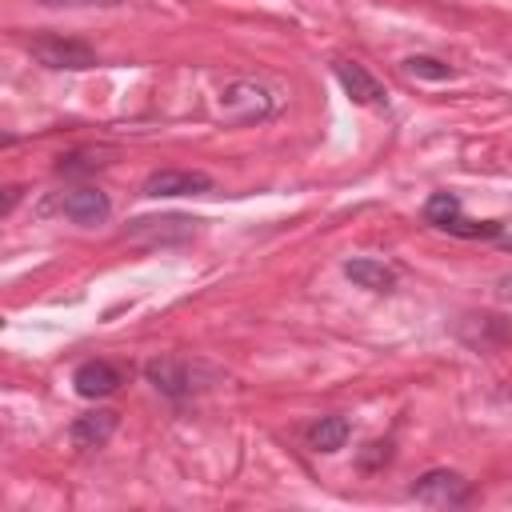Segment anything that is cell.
Wrapping results in <instances>:
<instances>
[{"label":"cell","instance_id":"9a60e30c","mask_svg":"<svg viewBox=\"0 0 512 512\" xmlns=\"http://www.w3.org/2000/svg\"><path fill=\"white\" fill-rule=\"evenodd\" d=\"M388 456H392V444H388V440H372V444L360 452V464H364V468H376V464H388Z\"/></svg>","mask_w":512,"mask_h":512},{"label":"cell","instance_id":"7a4b0ae2","mask_svg":"<svg viewBox=\"0 0 512 512\" xmlns=\"http://www.w3.org/2000/svg\"><path fill=\"white\" fill-rule=\"evenodd\" d=\"M28 56L52 72H84V68H96V52L84 44V40H72V36H36L28 40Z\"/></svg>","mask_w":512,"mask_h":512},{"label":"cell","instance_id":"7c38bea8","mask_svg":"<svg viewBox=\"0 0 512 512\" xmlns=\"http://www.w3.org/2000/svg\"><path fill=\"white\" fill-rule=\"evenodd\" d=\"M348 432H352L348 416H320V420L308 428V448H316V452H336V448H344Z\"/></svg>","mask_w":512,"mask_h":512},{"label":"cell","instance_id":"e0dca14e","mask_svg":"<svg viewBox=\"0 0 512 512\" xmlns=\"http://www.w3.org/2000/svg\"><path fill=\"white\" fill-rule=\"evenodd\" d=\"M96 164H100V160H88V156L76 152V156H64L56 168H60V172H88V168H96Z\"/></svg>","mask_w":512,"mask_h":512},{"label":"cell","instance_id":"ac0fdd59","mask_svg":"<svg viewBox=\"0 0 512 512\" xmlns=\"http://www.w3.org/2000/svg\"><path fill=\"white\" fill-rule=\"evenodd\" d=\"M496 296H500L504 304H512V272H504V276L496 280Z\"/></svg>","mask_w":512,"mask_h":512},{"label":"cell","instance_id":"ffe728a7","mask_svg":"<svg viewBox=\"0 0 512 512\" xmlns=\"http://www.w3.org/2000/svg\"><path fill=\"white\" fill-rule=\"evenodd\" d=\"M496 240H500V248H504V252H512V232H508V236H504V232H500V236H496Z\"/></svg>","mask_w":512,"mask_h":512},{"label":"cell","instance_id":"d6986e66","mask_svg":"<svg viewBox=\"0 0 512 512\" xmlns=\"http://www.w3.org/2000/svg\"><path fill=\"white\" fill-rule=\"evenodd\" d=\"M16 200H20V188H8V192H4V212H12Z\"/></svg>","mask_w":512,"mask_h":512},{"label":"cell","instance_id":"52a82bcc","mask_svg":"<svg viewBox=\"0 0 512 512\" xmlns=\"http://www.w3.org/2000/svg\"><path fill=\"white\" fill-rule=\"evenodd\" d=\"M60 216L80 224V228H92V224H104L112 216V200H108V192L84 184V188H72L60 196Z\"/></svg>","mask_w":512,"mask_h":512},{"label":"cell","instance_id":"3957f363","mask_svg":"<svg viewBox=\"0 0 512 512\" xmlns=\"http://www.w3.org/2000/svg\"><path fill=\"white\" fill-rule=\"evenodd\" d=\"M196 372H200V364H188V360H180V356H152L148 364H144V380L160 392V396H168V400H188L196 388H200V380H196Z\"/></svg>","mask_w":512,"mask_h":512},{"label":"cell","instance_id":"30bf717a","mask_svg":"<svg viewBox=\"0 0 512 512\" xmlns=\"http://www.w3.org/2000/svg\"><path fill=\"white\" fill-rule=\"evenodd\" d=\"M120 384H124V372H120L112 360H84V364L72 372V388H76L84 400L112 396Z\"/></svg>","mask_w":512,"mask_h":512},{"label":"cell","instance_id":"5bb4252c","mask_svg":"<svg viewBox=\"0 0 512 512\" xmlns=\"http://www.w3.org/2000/svg\"><path fill=\"white\" fill-rule=\"evenodd\" d=\"M400 68H404L408 76H416V80H452V76H456L452 64H444V60H436V56H408Z\"/></svg>","mask_w":512,"mask_h":512},{"label":"cell","instance_id":"4fadbf2b","mask_svg":"<svg viewBox=\"0 0 512 512\" xmlns=\"http://www.w3.org/2000/svg\"><path fill=\"white\" fill-rule=\"evenodd\" d=\"M424 220H428L432 228L448 232V228L460 220V196H456V192H432V196L424 200Z\"/></svg>","mask_w":512,"mask_h":512},{"label":"cell","instance_id":"5b68a950","mask_svg":"<svg viewBox=\"0 0 512 512\" xmlns=\"http://www.w3.org/2000/svg\"><path fill=\"white\" fill-rule=\"evenodd\" d=\"M140 192L152 196V200L200 196V192H212V176H208V172H196V168H156V172L144 176Z\"/></svg>","mask_w":512,"mask_h":512},{"label":"cell","instance_id":"ba28073f","mask_svg":"<svg viewBox=\"0 0 512 512\" xmlns=\"http://www.w3.org/2000/svg\"><path fill=\"white\" fill-rule=\"evenodd\" d=\"M196 228V220L188 216H140L128 224L124 240L132 244H176V240H188Z\"/></svg>","mask_w":512,"mask_h":512},{"label":"cell","instance_id":"8fae6325","mask_svg":"<svg viewBox=\"0 0 512 512\" xmlns=\"http://www.w3.org/2000/svg\"><path fill=\"white\" fill-rule=\"evenodd\" d=\"M344 276H348L356 288H368V292H392V288H396V272H392L384 260H372V256H352V260H344Z\"/></svg>","mask_w":512,"mask_h":512},{"label":"cell","instance_id":"9c48e42d","mask_svg":"<svg viewBox=\"0 0 512 512\" xmlns=\"http://www.w3.org/2000/svg\"><path fill=\"white\" fill-rule=\"evenodd\" d=\"M116 424H120V412H112V408H92V412H80L72 424H68V440L76 444V448H104L108 440H112V432H116Z\"/></svg>","mask_w":512,"mask_h":512},{"label":"cell","instance_id":"8992f818","mask_svg":"<svg viewBox=\"0 0 512 512\" xmlns=\"http://www.w3.org/2000/svg\"><path fill=\"white\" fill-rule=\"evenodd\" d=\"M332 76H336L340 88L352 96V104H364V108H384V104H388L384 84H380L360 60H332Z\"/></svg>","mask_w":512,"mask_h":512},{"label":"cell","instance_id":"277c9868","mask_svg":"<svg viewBox=\"0 0 512 512\" xmlns=\"http://www.w3.org/2000/svg\"><path fill=\"white\" fill-rule=\"evenodd\" d=\"M408 496L420 500V504H428V508H456V504H464V500L472 496V488H468V480H464L460 472H452V468H432V472H424V476L408 488Z\"/></svg>","mask_w":512,"mask_h":512},{"label":"cell","instance_id":"6da1fadb","mask_svg":"<svg viewBox=\"0 0 512 512\" xmlns=\"http://www.w3.org/2000/svg\"><path fill=\"white\" fill-rule=\"evenodd\" d=\"M276 112H280V100L264 80L236 76L220 88V116L232 124H260V120H272Z\"/></svg>","mask_w":512,"mask_h":512},{"label":"cell","instance_id":"2e32d148","mask_svg":"<svg viewBox=\"0 0 512 512\" xmlns=\"http://www.w3.org/2000/svg\"><path fill=\"white\" fill-rule=\"evenodd\" d=\"M40 8H116L120 0H32Z\"/></svg>","mask_w":512,"mask_h":512}]
</instances>
